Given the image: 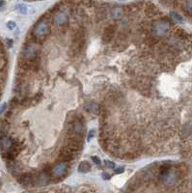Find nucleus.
Masks as SVG:
<instances>
[{"label":"nucleus","mask_w":192,"mask_h":193,"mask_svg":"<svg viewBox=\"0 0 192 193\" xmlns=\"http://www.w3.org/2000/svg\"><path fill=\"white\" fill-rule=\"evenodd\" d=\"M160 179L163 182V183L167 187H172L178 181V176L175 172L171 171L170 168H164L161 170L160 173Z\"/></svg>","instance_id":"1"},{"label":"nucleus","mask_w":192,"mask_h":193,"mask_svg":"<svg viewBox=\"0 0 192 193\" xmlns=\"http://www.w3.org/2000/svg\"><path fill=\"white\" fill-rule=\"evenodd\" d=\"M49 33V25L45 20H43V22H40L39 23H37L32 31L33 36L38 39L45 38Z\"/></svg>","instance_id":"2"},{"label":"nucleus","mask_w":192,"mask_h":193,"mask_svg":"<svg viewBox=\"0 0 192 193\" xmlns=\"http://www.w3.org/2000/svg\"><path fill=\"white\" fill-rule=\"evenodd\" d=\"M39 52V46L36 44H29L27 45L24 49L22 51L23 58L27 62H34V60L36 59L37 55Z\"/></svg>","instance_id":"3"},{"label":"nucleus","mask_w":192,"mask_h":193,"mask_svg":"<svg viewBox=\"0 0 192 193\" xmlns=\"http://www.w3.org/2000/svg\"><path fill=\"white\" fill-rule=\"evenodd\" d=\"M169 30H170V25L167 22H164V20L155 22L153 26V32L155 34V36L159 38L165 36L169 32Z\"/></svg>","instance_id":"4"},{"label":"nucleus","mask_w":192,"mask_h":193,"mask_svg":"<svg viewBox=\"0 0 192 193\" xmlns=\"http://www.w3.org/2000/svg\"><path fill=\"white\" fill-rule=\"evenodd\" d=\"M68 172V165L65 162H58L52 168V176L55 178H62Z\"/></svg>","instance_id":"5"},{"label":"nucleus","mask_w":192,"mask_h":193,"mask_svg":"<svg viewBox=\"0 0 192 193\" xmlns=\"http://www.w3.org/2000/svg\"><path fill=\"white\" fill-rule=\"evenodd\" d=\"M53 22L56 25L62 26L65 25L68 22V14L66 11H59L55 14V16L53 18Z\"/></svg>","instance_id":"6"},{"label":"nucleus","mask_w":192,"mask_h":193,"mask_svg":"<svg viewBox=\"0 0 192 193\" xmlns=\"http://www.w3.org/2000/svg\"><path fill=\"white\" fill-rule=\"evenodd\" d=\"M18 182L24 187H31V185L36 183V177H34L31 174H23L20 176Z\"/></svg>","instance_id":"7"},{"label":"nucleus","mask_w":192,"mask_h":193,"mask_svg":"<svg viewBox=\"0 0 192 193\" xmlns=\"http://www.w3.org/2000/svg\"><path fill=\"white\" fill-rule=\"evenodd\" d=\"M14 146V142L11 138H9V137L7 136H3L1 139H0V147H1V149L3 150L4 154L7 153L12 147Z\"/></svg>","instance_id":"8"},{"label":"nucleus","mask_w":192,"mask_h":193,"mask_svg":"<svg viewBox=\"0 0 192 193\" xmlns=\"http://www.w3.org/2000/svg\"><path fill=\"white\" fill-rule=\"evenodd\" d=\"M70 132L74 135H80L83 133V126L80 122H74L70 127Z\"/></svg>","instance_id":"9"},{"label":"nucleus","mask_w":192,"mask_h":193,"mask_svg":"<svg viewBox=\"0 0 192 193\" xmlns=\"http://www.w3.org/2000/svg\"><path fill=\"white\" fill-rule=\"evenodd\" d=\"M91 170V165L88 161H82L78 165V171L80 173H88Z\"/></svg>","instance_id":"10"},{"label":"nucleus","mask_w":192,"mask_h":193,"mask_svg":"<svg viewBox=\"0 0 192 193\" xmlns=\"http://www.w3.org/2000/svg\"><path fill=\"white\" fill-rule=\"evenodd\" d=\"M113 36V26H108L107 28L105 29L104 31V38L105 40V42H108V41H110L111 38Z\"/></svg>","instance_id":"11"},{"label":"nucleus","mask_w":192,"mask_h":193,"mask_svg":"<svg viewBox=\"0 0 192 193\" xmlns=\"http://www.w3.org/2000/svg\"><path fill=\"white\" fill-rule=\"evenodd\" d=\"M183 9L186 13L192 15V1H186L183 2Z\"/></svg>","instance_id":"12"},{"label":"nucleus","mask_w":192,"mask_h":193,"mask_svg":"<svg viewBox=\"0 0 192 193\" xmlns=\"http://www.w3.org/2000/svg\"><path fill=\"white\" fill-rule=\"evenodd\" d=\"M171 17H172V18L175 20V22H182V18L178 13L172 12V13H171Z\"/></svg>","instance_id":"13"},{"label":"nucleus","mask_w":192,"mask_h":193,"mask_svg":"<svg viewBox=\"0 0 192 193\" xmlns=\"http://www.w3.org/2000/svg\"><path fill=\"white\" fill-rule=\"evenodd\" d=\"M122 10L120 9V8H116L114 11H113V18H120L121 16H122Z\"/></svg>","instance_id":"14"},{"label":"nucleus","mask_w":192,"mask_h":193,"mask_svg":"<svg viewBox=\"0 0 192 193\" xmlns=\"http://www.w3.org/2000/svg\"><path fill=\"white\" fill-rule=\"evenodd\" d=\"M18 10L22 14H25L26 13V7L24 5H19V6H18Z\"/></svg>","instance_id":"15"},{"label":"nucleus","mask_w":192,"mask_h":193,"mask_svg":"<svg viewBox=\"0 0 192 193\" xmlns=\"http://www.w3.org/2000/svg\"><path fill=\"white\" fill-rule=\"evenodd\" d=\"M92 160L98 165H100V160L98 157V156H92Z\"/></svg>","instance_id":"16"},{"label":"nucleus","mask_w":192,"mask_h":193,"mask_svg":"<svg viewBox=\"0 0 192 193\" xmlns=\"http://www.w3.org/2000/svg\"><path fill=\"white\" fill-rule=\"evenodd\" d=\"M7 26H8V28H10V29L12 30V29H14V28L16 27V23L14 22H8Z\"/></svg>","instance_id":"17"},{"label":"nucleus","mask_w":192,"mask_h":193,"mask_svg":"<svg viewBox=\"0 0 192 193\" xmlns=\"http://www.w3.org/2000/svg\"><path fill=\"white\" fill-rule=\"evenodd\" d=\"M105 165H106V166H108V167H111V168H114L115 167V164L113 162H111V161H109V160H106L105 161Z\"/></svg>","instance_id":"18"},{"label":"nucleus","mask_w":192,"mask_h":193,"mask_svg":"<svg viewBox=\"0 0 192 193\" xmlns=\"http://www.w3.org/2000/svg\"><path fill=\"white\" fill-rule=\"evenodd\" d=\"M94 135H95V130H94V129L90 130V132H89V134H88V139H89V140L92 139L93 137H94Z\"/></svg>","instance_id":"19"},{"label":"nucleus","mask_w":192,"mask_h":193,"mask_svg":"<svg viewBox=\"0 0 192 193\" xmlns=\"http://www.w3.org/2000/svg\"><path fill=\"white\" fill-rule=\"evenodd\" d=\"M124 172V167H120V168H117V169H115V173L116 174H121Z\"/></svg>","instance_id":"20"},{"label":"nucleus","mask_w":192,"mask_h":193,"mask_svg":"<svg viewBox=\"0 0 192 193\" xmlns=\"http://www.w3.org/2000/svg\"><path fill=\"white\" fill-rule=\"evenodd\" d=\"M5 109H6V103H4V104H2L1 106H0V115H1L4 112Z\"/></svg>","instance_id":"21"},{"label":"nucleus","mask_w":192,"mask_h":193,"mask_svg":"<svg viewBox=\"0 0 192 193\" xmlns=\"http://www.w3.org/2000/svg\"><path fill=\"white\" fill-rule=\"evenodd\" d=\"M102 178H104V180H109V179H110V175L107 173H104L102 174Z\"/></svg>","instance_id":"22"},{"label":"nucleus","mask_w":192,"mask_h":193,"mask_svg":"<svg viewBox=\"0 0 192 193\" xmlns=\"http://www.w3.org/2000/svg\"><path fill=\"white\" fill-rule=\"evenodd\" d=\"M5 5V2L4 1H0V8H1L2 6H4Z\"/></svg>","instance_id":"23"}]
</instances>
